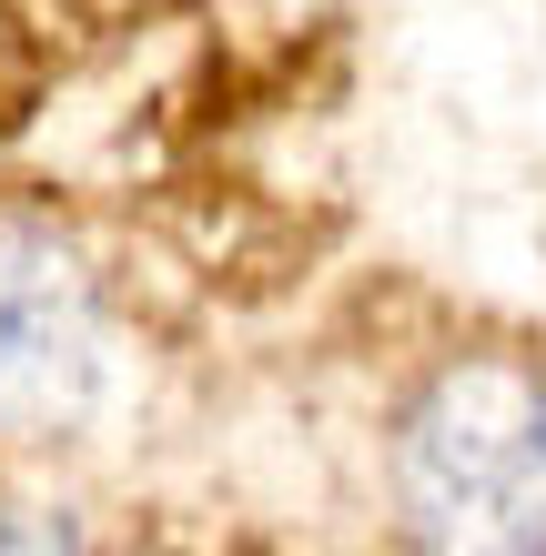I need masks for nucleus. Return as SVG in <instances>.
I'll return each instance as SVG.
<instances>
[{
  "instance_id": "obj_1",
  "label": "nucleus",
  "mask_w": 546,
  "mask_h": 556,
  "mask_svg": "<svg viewBox=\"0 0 546 556\" xmlns=\"http://www.w3.org/2000/svg\"><path fill=\"white\" fill-rule=\"evenodd\" d=\"M395 506L435 546H546V365H435L395 415Z\"/></svg>"
},
{
  "instance_id": "obj_2",
  "label": "nucleus",
  "mask_w": 546,
  "mask_h": 556,
  "mask_svg": "<svg viewBox=\"0 0 546 556\" xmlns=\"http://www.w3.org/2000/svg\"><path fill=\"white\" fill-rule=\"evenodd\" d=\"M112 395V293L81 243L0 203V455L72 445Z\"/></svg>"
}]
</instances>
